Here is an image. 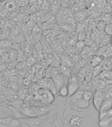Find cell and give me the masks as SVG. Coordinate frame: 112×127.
I'll use <instances>...</instances> for the list:
<instances>
[{"instance_id":"20","label":"cell","mask_w":112,"mask_h":127,"mask_svg":"<svg viewBox=\"0 0 112 127\" xmlns=\"http://www.w3.org/2000/svg\"><path fill=\"white\" fill-rule=\"evenodd\" d=\"M40 9L43 10L47 13L51 11L52 7H51V5L50 3L49 0H44L43 3L42 4V5L40 6Z\"/></svg>"},{"instance_id":"3","label":"cell","mask_w":112,"mask_h":127,"mask_svg":"<svg viewBox=\"0 0 112 127\" xmlns=\"http://www.w3.org/2000/svg\"><path fill=\"white\" fill-rule=\"evenodd\" d=\"M85 115H86V113L85 112L75 111V110H73V109L66 108L65 111H63V119L64 125H66L67 124H69V121L72 118H73V117H77L78 116V117H81L84 118L85 117Z\"/></svg>"},{"instance_id":"30","label":"cell","mask_w":112,"mask_h":127,"mask_svg":"<svg viewBox=\"0 0 112 127\" xmlns=\"http://www.w3.org/2000/svg\"><path fill=\"white\" fill-rule=\"evenodd\" d=\"M107 23L104 21H99L98 24H97L96 28L98 31L100 32H104L105 29H106V27Z\"/></svg>"},{"instance_id":"9","label":"cell","mask_w":112,"mask_h":127,"mask_svg":"<svg viewBox=\"0 0 112 127\" xmlns=\"http://www.w3.org/2000/svg\"><path fill=\"white\" fill-rule=\"evenodd\" d=\"M65 125L63 123V115H61L60 111H57L55 113L53 121V127H64Z\"/></svg>"},{"instance_id":"35","label":"cell","mask_w":112,"mask_h":127,"mask_svg":"<svg viewBox=\"0 0 112 127\" xmlns=\"http://www.w3.org/2000/svg\"><path fill=\"white\" fill-rule=\"evenodd\" d=\"M93 94H94V93L90 92V91H84L83 93V99H85V100H87V101H90V100L92 99Z\"/></svg>"},{"instance_id":"12","label":"cell","mask_w":112,"mask_h":127,"mask_svg":"<svg viewBox=\"0 0 112 127\" xmlns=\"http://www.w3.org/2000/svg\"><path fill=\"white\" fill-rule=\"evenodd\" d=\"M11 32V30L7 26L0 28V40L8 39Z\"/></svg>"},{"instance_id":"2","label":"cell","mask_w":112,"mask_h":127,"mask_svg":"<svg viewBox=\"0 0 112 127\" xmlns=\"http://www.w3.org/2000/svg\"><path fill=\"white\" fill-rule=\"evenodd\" d=\"M38 98L42 103L51 104L54 100V95L45 87H39L36 91Z\"/></svg>"},{"instance_id":"45","label":"cell","mask_w":112,"mask_h":127,"mask_svg":"<svg viewBox=\"0 0 112 127\" xmlns=\"http://www.w3.org/2000/svg\"><path fill=\"white\" fill-rule=\"evenodd\" d=\"M69 0H61V5L63 7H67V3H68Z\"/></svg>"},{"instance_id":"32","label":"cell","mask_w":112,"mask_h":127,"mask_svg":"<svg viewBox=\"0 0 112 127\" xmlns=\"http://www.w3.org/2000/svg\"><path fill=\"white\" fill-rule=\"evenodd\" d=\"M0 85L5 88H11L9 79L7 78V77H3L0 79Z\"/></svg>"},{"instance_id":"33","label":"cell","mask_w":112,"mask_h":127,"mask_svg":"<svg viewBox=\"0 0 112 127\" xmlns=\"http://www.w3.org/2000/svg\"><path fill=\"white\" fill-rule=\"evenodd\" d=\"M42 44V52L44 53H47L48 52H50L52 50L51 48L50 47L49 44H47V42H45L43 40V41L41 42Z\"/></svg>"},{"instance_id":"19","label":"cell","mask_w":112,"mask_h":127,"mask_svg":"<svg viewBox=\"0 0 112 127\" xmlns=\"http://www.w3.org/2000/svg\"><path fill=\"white\" fill-rule=\"evenodd\" d=\"M98 21H104L107 23H112V14H106V13H101L100 15L98 17Z\"/></svg>"},{"instance_id":"6","label":"cell","mask_w":112,"mask_h":127,"mask_svg":"<svg viewBox=\"0 0 112 127\" xmlns=\"http://www.w3.org/2000/svg\"><path fill=\"white\" fill-rule=\"evenodd\" d=\"M91 15L90 11L88 9H85L82 11L79 12L78 13L74 14L73 17L75 19V21L77 23H81L84 21H86L90 17Z\"/></svg>"},{"instance_id":"7","label":"cell","mask_w":112,"mask_h":127,"mask_svg":"<svg viewBox=\"0 0 112 127\" xmlns=\"http://www.w3.org/2000/svg\"><path fill=\"white\" fill-rule=\"evenodd\" d=\"M46 13H47V12H45L43 10H38L36 12H34L33 13L30 15V20L35 22L36 24H42L44 16L45 15Z\"/></svg>"},{"instance_id":"10","label":"cell","mask_w":112,"mask_h":127,"mask_svg":"<svg viewBox=\"0 0 112 127\" xmlns=\"http://www.w3.org/2000/svg\"><path fill=\"white\" fill-rule=\"evenodd\" d=\"M47 90H49L51 92L54 97H56L58 95V90H57V87L55 86V83L52 80V79H46V83H45V87Z\"/></svg>"},{"instance_id":"36","label":"cell","mask_w":112,"mask_h":127,"mask_svg":"<svg viewBox=\"0 0 112 127\" xmlns=\"http://www.w3.org/2000/svg\"><path fill=\"white\" fill-rule=\"evenodd\" d=\"M102 71V67L100 65H97L93 67V76L94 77H97L98 75H100Z\"/></svg>"},{"instance_id":"41","label":"cell","mask_w":112,"mask_h":127,"mask_svg":"<svg viewBox=\"0 0 112 127\" xmlns=\"http://www.w3.org/2000/svg\"><path fill=\"white\" fill-rule=\"evenodd\" d=\"M94 2L93 0H85L84 1V4H85V6L86 9H89V8L90 7V6L92 5V4Z\"/></svg>"},{"instance_id":"42","label":"cell","mask_w":112,"mask_h":127,"mask_svg":"<svg viewBox=\"0 0 112 127\" xmlns=\"http://www.w3.org/2000/svg\"><path fill=\"white\" fill-rule=\"evenodd\" d=\"M85 60L83 59H80L77 62H76V65H77V66H78L79 67H82L83 65H85Z\"/></svg>"},{"instance_id":"34","label":"cell","mask_w":112,"mask_h":127,"mask_svg":"<svg viewBox=\"0 0 112 127\" xmlns=\"http://www.w3.org/2000/svg\"><path fill=\"white\" fill-rule=\"evenodd\" d=\"M87 33L85 32V29L81 30L80 31L78 32V34H77V40L78 41H85V38L87 37Z\"/></svg>"},{"instance_id":"26","label":"cell","mask_w":112,"mask_h":127,"mask_svg":"<svg viewBox=\"0 0 112 127\" xmlns=\"http://www.w3.org/2000/svg\"><path fill=\"white\" fill-rule=\"evenodd\" d=\"M17 63H18V62L17 61V60L9 59L5 64L7 69H15V68L16 67V66H17Z\"/></svg>"},{"instance_id":"47","label":"cell","mask_w":112,"mask_h":127,"mask_svg":"<svg viewBox=\"0 0 112 127\" xmlns=\"http://www.w3.org/2000/svg\"><path fill=\"white\" fill-rule=\"evenodd\" d=\"M107 3H108L109 5H110L111 6H112V0H106Z\"/></svg>"},{"instance_id":"5","label":"cell","mask_w":112,"mask_h":127,"mask_svg":"<svg viewBox=\"0 0 112 127\" xmlns=\"http://www.w3.org/2000/svg\"><path fill=\"white\" fill-rule=\"evenodd\" d=\"M71 15H73V13H71L70 9L61 6V7L59 8V11L56 14L57 23H62L67 18H68Z\"/></svg>"},{"instance_id":"28","label":"cell","mask_w":112,"mask_h":127,"mask_svg":"<svg viewBox=\"0 0 112 127\" xmlns=\"http://www.w3.org/2000/svg\"><path fill=\"white\" fill-rule=\"evenodd\" d=\"M19 15L20 19L21 20L22 23H23L24 24L27 23L30 20V16L29 14L22 12V13L19 14Z\"/></svg>"},{"instance_id":"43","label":"cell","mask_w":112,"mask_h":127,"mask_svg":"<svg viewBox=\"0 0 112 127\" xmlns=\"http://www.w3.org/2000/svg\"><path fill=\"white\" fill-rule=\"evenodd\" d=\"M75 4H76V0H69L68 3H67V7L71 9Z\"/></svg>"},{"instance_id":"24","label":"cell","mask_w":112,"mask_h":127,"mask_svg":"<svg viewBox=\"0 0 112 127\" xmlns=\"http://www.w3.org/2000/svg\"><path fill=\"white\" fill-rule=\"evenodd\" d=\"M21 123L19 119L13 117L10 121L7 127H21Z\"/></svg>"},{"instance_id":"16","label":"cell","mask_w":112,"mask_h":127,"mask_svg":"<svg viewBox=\"0 0 112 127\" xmlns=\"http://www.w3.org/2000/svg\"><path fill=\"white\" fill-rule=\"evenodd\" d=\"M85 9H86V7H85L84 3H79L75 4L70 9L73 15H74V14L78 13L79 12L82 11Z\"/></svg>"},{"instance_id":"11","label":"cell","mask_w":112,"mask_h":127,"mask_svg":"<svg viewBox=\"0 0 112 127\" xmlns=\"http://www.w3.org/2000/svg\"><path fill=\"white\" fill-rule=\"evenodd\" d=\"M13 42L9 39L0 40V50L4 52H8L12 48Z\"/></svg>"},{"instance_id":"25","label":"cell","mask_w":112,"mask_h":127,"mask_svg":"<svg viewBox=\"0 0 112 127\" xmlns=\"http://www.w3.org/2000/svg\"><path fill=\"white\" fill-rule=\"evenodd\" d=\"M102 59L101 58V55L94 56L92 57V61H91L92 67H94L95 66L98 65L100 64L101 62H102Z\"/></svg>"},{"instance_id":"38","label":"cell","mask_w":112,"mask_h":127,"mask_svg":"<svg viewBox=\"0 0 112 127\" xmlns=\"http://www.w3.org/2000/svg\"><path fill=\"white\" fill-rule=\"evenodd\" d=\"M102 13L106 14H112V6L109 5L108 3L106 4L102 10Z\"/></svg>"},{"instance_id":"14","label":"cell","mask_w":112,"mask_h":127,"mask_svg":"<svg viewBox=\"0 0 112 127\" xmlns=\"http://www.w3.org/2000/svg\"><path fill=\"white\" fill-rule=\"evenodd\" d=\"M83 121V118L81 117H75L69 121V125L71 127H79Z\"/></svg>"},{"instance_id":"40","label":"cell","mask_w":112,"mask_h":127,"mask_svg":"<svg viewBox=\"0 0 112 127\" xmlns=\"http://www.w3.org/2000/svg\"><path fill=\"white\" fill-rule=\"evenodd\" d=\"M85 46V44L84 41H77L76 43V47L77 49H80L83 50L84 47Z\"/></svg>"},{"instance_id":"22","label":"cell","mask_w":112,"mask_h":127,"mask_svg":"<svg viewBox=\"0 0 112 127\" xmlns=\"http://www.w3.org/2000/svg\"><path fill=\"white\" fill-rule=\"evenodd\" d=\"M112 121V119L110 118H102L99 119L98 125L100 127H110L111 123Z\"/></svg>"},{"instance_id":"18","label":"cell","mask_w":112,"mask_h":127,"mask_svg":"<svg viewBox=\"0 0 112 127\" xmlns=\"http://www.w3.org/2000/svg\"><path fill=\"white\" fill-rule=\"evenodd\" d=\"M49 1H50L51 7H52L51 11H53L56 15L58 11H59V8L61 7V0H49Z\"/></svg>"},{"instance_id":"31","label":"cell","mask_w":112,"mask_h":127,"mask_svg":"<svg viewBox=\"0 0 112 127\" xmlns=\"http://www.w3.org/2000/svg\"><path fill=\"white\" fill-rule=\"evenodd\" d=\"M17 92L19 93V95L20 99H22V100H23L24 99L26 98L28 95V91L26 89L22 88V89H18Z\"/></svg>"},{"instance_id":"23","label":"cell","mask_w":112,"mask_h":127,"mask_svg":"<svg viewBox=\"0 0 112 127\" xmlns=\"http://www.w3.org/2000/svg\"><path fill=\"white\" fill-rule=\"evenodd\" d=\"M13 117L7 116V117L0 118V127H7L10 121Z\"/></svg>"},{"instance_id":"50","label":"cell","mask_w":112,"mask_h":127,"mask_svg":"<svg viewBox=\"0 0 112 127\" xmlns=\"http://www.w3.org/2000/svg\"><path fill=\"white\" fill-rule=\"evenodd\" d=\"M110 44L112 45V36H111V40H110Z\"/></svg>"},{"instance_id":"4","label":"cell","mask_w":112,"mask_h":127,"mask_svg":"<svg viewBox=\"0 0 112 127\" xmlns=\"http://www.w3.org/2000/svg\"><path fill=\"white\" fill-rule=\"evenodd\" d=\"M104 101V93L101 90H96L93 94L92 102L93 105L98 111H99Z\"/></svg>"},{"instance_id":"27","label":"cell","mask_w":112,"mask_h":127,"mask_svg":"<svg viewBox=\"0 0 112 127\" xmlns=\"http://www.w3.org/2000/svg\"><path fill=\"white\" fill-rule=\"evenodd\" d=\"M58 95L61 97H68V89L67 85H63L58 89Z\"/></svg>"},{"instance_id":"37","label":"cell","mask_w":112,"mask_h":127,"mask_svg":"<svg viewBox=\"0 0 112 127\" xmlns=\"http://www.w3.org/2000/svg\"><path fill=\"white\" fill-rule=\"evenodd\" d=\"M26 63L27 64L28 67H32L34 65V64L36 62V58L32 56H28L26 60Z\"/></svg>"},{"instance_id":"17","label":"cell","mask_w":112,"mask_h":127,"mask_svg":"<svg viewBox=\"0 0 112 127\" xmlns=\"http://www.w3.org/2000/svg\"><path fill=\"white\" fill-rule=\"evenodd\" d=\"M93 77V67L89 66L85 70V81L87 82H90Z\"/></svg>"},{"instance_id":"49","label":"cell","mask_w":112,"mask_h":127,"mask_svg":"<svg viewBox=\"0 0 112 127\" xmlns=\"http://www.w3.org/2000/svg\"><path fill=\"white\" fill-rule=\"evenodd\" d=\"M4 51H3V50H0V58H1L2 55H3V54Z\"/></svg>"},{"instance_id":"21","label":"cell","mask_w":112,"mask_h":127,"mask_svg":"<svg viewBox=\"0 0 112 127\" xmlns=\"http://www.w3.org/2000/svg\"><path fill=\"white\" fill-rule=\"evenodd\" d=\"M8 103H9V104L11 106H12L15 109H17V110H19V109H22V107H23L24 105V101L22 99H19V100L12 101V102H9L8 101Z\"/></svg>"},{"instance_id":"8","label":"cell","mask_w":112,"mask_h":127,"mask_svg":"<svg viewBox=\"0 0 112 127\" xmlns=\"http://www.w3.org/2000/svg\"><path fill=\"white\" fill-rule=\"evenodd\" d=\"M79 83L77 80L74 79H69V83L67 84V89H68V97H70L74 93H76L79 88Z\"/></svg>"},{"instance_id":"13","label":"cell","mask_w":112,"mask_h":127,"mask_svg":"<svg viewBox=\"0 0 112 127\" xmlns=\"http://www.w3.org/2000/svg\"><path fill=\"white\" fill-rule=\"evenodd\" d=\"M111 108H112V101H111L110 99H107V100L104 101V103L101 106L100 109L99 110V113H100V114L106 113L107 111H109Z\"/></svg>"},{"instance_id":"15","label":"cell","mask_w":112,"mask_h":127,"mask_svg":"<svg viewBox=\"0 0 112 127\" xmlns=\"http://www.w3.org/2000/svg\"><path fill=\"white\" fill-rule=\"evenodd\" d=\"M77 105L78 108L81 111V109H85L89 107L90 101H88L85 100V99H83V96H82L77 100Z\"/></svg>"},{"instance_id":"39","label":"cell","mask_w":112,"mask_h":127,"mask_svg":"<svg viewBox=\"0 0 112 127\" xmlns=\"http://www.w3.org/2000/svg\"><path fill=\"white\" fill-rule=\"evenodd\" d=\"M104 32L106 33V35L112 36V23H107L106 27Z\"/></svg>"},{"instance_id":"44","label":"cell","mask_w":112,"mask_h":127,"mask_svg":"<svg viewBox=\"0 0 112 127\" xmlns=\"http://www.w3.org/2000/svg\"><path fill=\"white\" fill-rule=\"evenodd\" d=\"M5 69H7L5 63H4V62H3L0 60V72H2V71L5 70Z\"/></svg>"},{"instance_id":"48","label":"cell","mask_w":112,"mask_h":127,"mask_svg":"<svg viewBox=\"0 0 112 127\" xmlns=\"http://www.w3.org/2000/svg\"><path fill=\"white\" fill-rule=\"evenodd\" d=\"M85 0H76V3H84Z\"/></svg>"},{"instance_id":"29","label":"cell","mask_w":112,"mask_h":127,"mask_svg":"<svg viewBox=\"0 0 112 127\" xmlns=\"http://www.w3.org/2000/svg\"><path fill=\"white\" fill-rule=\"evenodd\" d=\"M7 54L9 59L15 60H17L18 52L16 50L11 48V49L9 50L7 52Z\"/></svg>"},{"instance_id":"46","label":"cell","mask_w":112,"mask_h":127,"mask_svg":"<svg viewBox=\"0 0 112 127\" xmlns=\"http://www.w3.org/2000/svg\"><path fill=\"white\" fill-rule=\"evenodd\" d=\"M6 101L5 98L3 97V96H2V95H0V103H2V102H3V101Z\"/></svg>"},{"instance_id":"51","label":"cell","mask_w":112,"mask_h":127,"mask_svg":"<svg viewBox=\"0 0 112 127\" xmlns=\"http://www.w3.org/2000/svg\"></svg>"},{"instance_id":"1","label":"cell","mask_w":112,"mask_h":127,"mask_svg":"<svg viewBox=\"0 0 112 127\" xmlns=\"http://www.w3.org/2000/svg\"><path fill=\"white\" fill-rule=\"evenodd\" d=\"M49 111L44 115H39V116H36L34 117H26L24 119H20V121L26 123L31 127H40L42 123L45 121V119L49 117Z\"/></svg>"}]
</instances>
